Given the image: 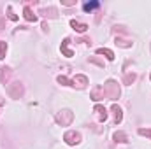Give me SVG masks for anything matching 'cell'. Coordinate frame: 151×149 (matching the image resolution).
<instances>
[{"mask_svg": "<svg viewBox=\"0 0 151 149\" xmlns=\"http://www.w3.org/2000/svg\"><path fill=\"white\" fill-rule=\"evenodd\" d=\"M99 5H100L99 2H86V4L83 5V9H84V11L88 12V11H93V9H97Z\"/></svg>", "mask_w": 151, "mask_h": 149, "instance_id": "6da1fadb", "label": "cell"}]
</instances>
